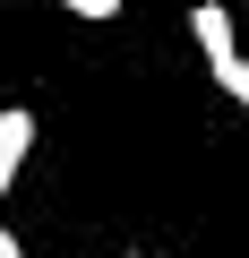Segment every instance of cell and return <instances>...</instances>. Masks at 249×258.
I'll use <instances>...</instances> for the list:
<instances>
[{
	"label": "cell",
	"mask_w": 249,
	"mask_h": 258,
	"mask_svg": "<svg viewBox=\"0 0 249 258\" xmlns=\"http://www.w3.org/2000/svg\"><path fill=\"white\" fill-rule=\"evenodd\" d=\"M189 35H198V52H206L215 86H240V78H249V60H240V26H232L223 0H198V9H189Z\"/></svg>",
	"instance_id": "6da1fadb"
},
{
	"label": "cell",
	"mask_w": 249,
	"mask_h": 258,
	"mask_svg": "<svg viewBox=\"0 0 249 258\" xmlns=\"http://www.w3.org/2000/svg\"><path fill=\"white\" fill-rule=\"evenodd\" d=\"M26 147H35V112H26V103H9V112H0V198H9V181H18V164H26Z\"/></svg>",
	"instance_id": "7a4b0ae2"
},
{
	"label": "cell",
	"mask_w": 249,
	"mask_h": 258,
	"mask_svg": "<svg viewBox=\"0 0 249 258\" xmlns=\"http://www.w3.org/2000/svg\"><path fill=\"white\" fill-rule=\"evenodd\" d=\"M69 18H120V0H60Z\"/></svg>",
	"instance_id": "3957f363"
},
{
	"label": "cell",
	"mask_w": 249,
	"mask_h": 258,
	"mask_svg": "<svg viewBox=\"0 0 249 258\" xmlns=\"http://www.w3.org/2000/svg\"><path fill=\"white\" fill-rule=\"evenodd\" d=\"M0 258H26V241H18V232H9V224H0Z\"/></svg>",
	"instance_id": "277c9868"
},
{
	"label": "cell",
	"mask_w": 249,
	"mask_h": 258,
	"mask_svg": "<svg viewBox=\"0 0 249 258\" xmlns=\"http://www.w3.org/2000/svg\"><path fill=\"white\" fill-rule=\"evenodd\" d=\"M129 258H138V249H129Z\"/></svg>",
	"instance_id": "5b68a950"
}]
</instances>
